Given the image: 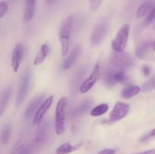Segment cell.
<instances>
[{
	"mask_svg": "<svg viewBox=\"0 0 155 154\" xmlns=\"http://www.w3.org/2000/svg\"><path fill=\"white\" fill-rule=\"evenodd\" d=\"M74 24V18L69 16L64 20L59 32V40L61 45L62 55L65 56L69 51L71 33Z\"/></svg>",
	"mask_w": 155,
	"mask_h": 154,
	"instance_id": "obj_1",
	"label": "cell"
},
{
	"mask_svg": "<svg viewBox=\"0 0 155 154\" xmlns=\"http://www.w3.org/2000/svg\"><path fill=\"white\" fill-rule=\"evenodd\" d=\"M110 62L113 67L125 71L133 67L135 64L133 57L129 53L124 51L112 53L110 57Z\"/></svg>",
	"mask_w": 155,
	"mask_h": 154,
	"instance_id": "obj_2",
	"label": "cell"
},
{
	"mask_svg": "<svg viewBox=\"0 0 155 154\" xmlns=\"http://www.w3.org/2000/svg\"><path fill=\"white\" fill-rule=\"evenodd\" d=\"M130 25L125 24L123 26L116 35V37L112 40L111 47L114 52H122L124 51L127 47L130 36Z\"/></svg>",
	"mask_w": 155,
	"mask_h": 154,
	"instance_id": "obj_3",
	"label": "cell"
},
{
	"mask_svg": "<svg viewBox=\"0 0 155 154\" xmlns=\"http://www.w3.org/2000/svg\"><path fill=\"white\" fill-rule=\"evenodd\" d=\"M68 101L65 97L61 98L58 102L55 110V132L61 135L65 131V109Z\"/></svg>",
	"mask_w": 155,
	"mask_h": 154,
	"instance_id": "obj_4",
	"label": "cell"
},
{
	"mask_svg": "<svg viewBox=\"0 0 155 154\" xmlns=\"http://www.w3.org/2000/svg\"><path fill=\"white\" fill-rule=\"evenodd\" d=\"M30 79H31V71H30V69H27L24 71V74L20 79L19 88H18V91L16 98V106L18 107L21 105V104L24 102L26 97H27Z\"/></svg>",
	"mask_w": 155,
	"mask_h": 154,
	"instance_id": "obj_5",
	"label": "cell"
},
{
	"mask_svg": "<svg viewBox=\"0 0 155 154\" xmlns=\"http://www.w3.org/2000/svg\"><path fill=\"white\" fill-rule=\"evenodd\" d=\"M109 24L107 21H102L97 24L91 36L90 44L92 47H96L102 42L108 32Z\"/></svg>",
	"mask_w": 155,
	"mask_h": 154,
	"instance_id": "obj_6",
	"label": "cell"
},
{
	"mask_svg": "<svg viewBox=\"0 0 155 154\" xmlns=\"http://www.w3.org/2000/svg\"><path fill=\"white\" fill-rule=\"evenodd\" d=\"M130 106L127 103L117 102L111 110L109 116V121L111 122H116L124 119L129 113Z\"/></svg>",
	"mask_w": 155,
	"mask_h": 154,
	"instance_id": "obj_7",
	"label": "cell"
},
{
	"mask_svg": "<svg viewBox=\"0 0 155 154\" xmlns=\"http://www.w3.org/2000/svg\"><path fill=\"white\" fill-rule=\"evenodd\" d=\"M100 75V64L97 63L94 66L92 72H91L90 75L86 79L85 81L81 83L80 87V91L81 93H86L89 91L98 81Z\"/></svg>",
	"mask_w": 155,
	"mask_h": 154,
	"instance_id": "obj_8",
	"label": "cell"
},
{
	"mask_svg": "<svg viewBox=\"0 0 155 154\" xmlns=\"http://www.w3.org/2000/svg\"><path fill=\"white\" fill-rule=\"evenodd\" d=\"M53 100H54V97L52 95L49 96L48 98H47V99H45L42 104H40V106L39 107V108L36 110V113H35L34 116H33V124L34 125H39L42 122V119H43L44 116H45V113L48 111V109L50 108L51 105L52 104Z\"/></svg>",
	"mask_w": 155,
	"mask_h": 154,
	"instance_id": "obj_9",
	"label": "cell"
},
{
	"mask_svg": "<svg viewBox=\"0 0 155 154\" xmlns=\"http://www.w3.org/2000/svg\"><path fill=\"white\" fill-rule=\"evenodd\" d=\"M50 126L48 122L42 124V126L38 129L34 138V146L36 147H41L45 144L49 137Z\"/></svg>",
	"mask_w": 155,
	"mask_h": 154,
	"instance_id": "obj_10",
	"label": "cell"
},
{
	"mask_svg": "<svg viewBox=\"0 0 155 154\" xmlns=\"http://www.w3.org/2000/svg\"><path fill=\"white\" fill-rule=\"evenodd\" d=\"M24 54V47L21 43L17 44L12 54V66L14 72H17L19 69Z\"/></svg>",
	"mask_w": 155,
	"mask_h": 154,
	"instance_id": "obj_11",
	"label": "cell"
},
{
	"mask_svg": "<svg viewBox=\"0 0 155 154\" xmlns=\"http://www.w3.org/2000/svg\"><path fill=\"white\" fill-rule=\"evenodd\" d=\"M44 99V95H39L38 96H36V98H33L30 103L29 104V105L27 106V109L25 110V118L27 119H30L33 116H34L35 113H36V110L39 108V107L40 106L41 103L42 102Z\"/></svg>",
	"mask_w": 155,
	"mask_h": 154,
	"instance_id": "obj_12",
	"label": "cell"
},
{
	"mask_svg": "<svg viewBox=\"0 0 155 154\" xmlns=\"http://www.w3.org/2000/svg\"><path fill=\"white\" fill-rule=\"evenodd\" d=\"M80 51H81V49H80V47L79 46V45H77V46H75L73 48L71 52L70 53L69 55L68 56V57H67V58L64 60L63 63H62V69L65 70V69H70V68L74 64L76 60H77L79 54H80Z\"/></svg>",
	"mask_w": 155,
	"mask_h": 154,
	"instance_id": "obj_13",
	"label": "cell"
},
{
	"mask_svg": "<svg viewBox=\"0 0 155 154\" xmlns=\"http://www.w3.org/2000/svg\"><path fill=\"white\" fill-rule=\"evenodd\" d=\"M36 0H25V8L23 21L25 24L30 22L34 16Z\"/></svg>",
	"mask_w": 155,
	"mask_h": 154,
	"instance_id": "obj_14",
	"label": "cell"
},
{
	"mask_svg": "<svg viewBox=\"0 0 155 154\" xmlns=\"http://www.w3.org/2000/svg\"><path fill=\"white\" fill-rule=\"evenodd\" d=\"M11 95H12L11 88H8L0 94V117L2 116L4 111L5 110L8 103L10 99Z\"/></svg>",
	"mask_w": 155,
	"mask_h": 154,
	"instance_id": "obj_15",
	"label": "cell"
},
{
	"mask_svg": "<svg viewBox=\"0 0 155 154\" xmlns=\"http://www.w3.org/2000/svg\"><path fill=\"white\" fill-rule=\"evenodd\" d=\"M83 143L72 145L70 143H64L58 147L57 150H56V154H69L80 149Z\"/></svg>",
	"mask_w": 155,
	"mask_h": 154,
	"instance_id": "obj_16",
	"label": "cell"
},
{
	"mask_svg": "<svg viewBox=\"0 0 155 154\" xmlns=\"http://www.w3.org/2000/svg\"><path fill=\"white\" fill-rule=\"evenodd\" d=\"M92 102L90 101H86L83 103H82L80 105H79L78 107H76L74 110V111L72 112V117L76 118L78 117V116H81V115L85 114L86 113H87L89 110V109L92 107Z\"/></svg>",
	"mask_w": 155,
	"mask_h": 154,
	"instance_id": "obj_17",
	"label": "cell"
},
{
	"mask_svg": "<svg viewBox=\"0 0 155 154\" xmlns=\"http://www.w3.org/2000/svg\"><path fill=\"white\" fill-rule=\"evenodd\" d=\"M48 52H49V47H48V45H46V44L42 45L38 54H36V57H35L33 64L35 66H39V65L42 64L44 60H45V57L48 55Z\"/></svg>",
	"mask_w": 155,
	"mask_h": 154,
	"instance_id": "obj_18",
	"label": "cell"
},
{
	"mask_svg": "<svg viewBox=\"0 0 155 154\" xmlns=\"http://www.w3.org/2000/svg\"><path fill=\"white\" fill-rule=\"evenodd\" d=\"M140 91L141 88L139 86L130 85L125 88L121 91V96L124 99H130V98H132L136 96V95H137L140 92Z\"/></svg>",
	"mask_w": 155,
	"mask_h": 154,
	"instance_id": "obj_19",
	"label": "cell"
},
{
	"mask_svg": "<svg viewBox=\"0 0 155 154\" xmlns=\"http://www.w3.org/2000/svg\"><path fill=\"white\" fill-rule=\"evenodd\" d=\"M154 1H146L144 3H142L139 8H138L137 11H136V17L139 18H142V17L145 16L149 12V11L154 7Z\"/></svg>",
	"mask_w": 155,
	"mask_h": 154,
	"instance_id": "obj_20",
	"label": "cell"
},
{
	"mask_svg": "<svg viewBox=\"0 0 155 154\" xmlns=\"http://www.w3.org/2000/svg\"><path fill=\"white\" fill-rule=\"evenodd\" d=\"M11 154H31V151L27 145L24 144L23 142L18 141L12 149Z\"/></svg>",
	"mask_w": 155,
	"mask_h": 154,
	"instance_id": "obj_21",
	"label": "cell"
},
{
	"mask_svg": "<svg viewBox=\"0 0 155 154\" xmlns=\"http://www.w3.org/2000/svg\"><path fill=\"white\" fill-rule=\"evenodd\" d=\"M128 75L126 73L125 70L119 69L114 68V79L115 82L117 83H124L128 80Z\"/></svg>",
	"mask_w": 155,
	"mask_h": 154,
	"instance_id": "obj_22",
	"label": "cell"
},
{
	"mask_svg": "<svg viewBox=\"0 0 155 154\" xmlns=\"http://www.w3.org/2000/svg\"><path fill=\"white\" fill-rule=\"evenodd\" d=\"M11 137V126L8 124L3 125L1 130V134H0V139L3 144H6L8 143Z\"/></svg>",
	"mask_w": 155,
	"mask_h": 154,
	"instance_id": "obj_23",
	"label": "cell"
},
{
	"mask_svg": "<svg viewBox=\"0 0 155 154\" xmlns=\"http://www.w3.org/2000/svg\"><path fill=\"white\" fill-rule=\"evenodd\" d=\"M109 107L107 104H101L94 107L90 112V115L92 116H100L104 114L108 110Z\"/></svg>",
	"mask_w": 155,
	"mask_h": 154,
	"instance_id": "obj_24",
	"label": "cell"
},
{
	"mask_svg": "<svg viewBox=\"0 0 155 154\" xmlns=\"http://www.w3.org/2000/svg\"><path fill=\"white\" fill-rule=\"evenodd\" d=\"M114 68H110L106 71L105 75H104V82L108 87H112L116 85L114 79Z\"/></svg>",
	"mask_w": 155,
	"mask_h": 154,
	"instance_id": "obj_25",
	"label": "cell"
},
{
	"mask_svg": "<svg viewBox=\"0 0 155 154\" xmlns=\"http://www.w3.org/2000/svg\"><path fill=\"white\" fill-rule=\"evenodd\" d=\"M85 75V69H80L78 71H77V72L75 73V75H74V78L72 79V87L74 88H77V85H78L80 83H82V79H83V75ZM81 85V84H80Z\"/></svg>",
	"mask_w": 155,
	"mask_h": 154,
	"instance_id": "obj_26",
	"label": "cell"
},
{
	"mask_svg": "<svg viewBox=\"0 0 155 154\" xmlns=\"http://www.w3.org/2000/svg\"><path fill=\"white\" fill-rule=\"evenodd\" d=\"M150 46V44L148 42H145L141 44L136 49V56L139 58H144L145 55L148 51V48Z\"/></svg>",
	"mask_w": 155,
	"mask_h": 154,
	"instance_id": "obj_27",
	"label": "cell"
},
{
	"mask_svg": "<svg viewBox=\"0 0 155 154\" xmlns=\"http://www.w3.org/2000/svg\"><path fill=\"white\" fill-rule=\"evenodd\" d=\"M155 88V75H153L151 78H150L148 81L144 83L142 86V91L148 92L151 90H154Z\"/></svg>",
	"mask_w": 155,
	"mask_h": 154,
	"instance_id": "obj_28",
	"label": "cell"
},
{
	"mask_svg": "<svg viewBox=\"0 0 155 154\" xmlns=\"http://www.w3.org/2000/svg\"><path fill=\"white\" fill-rule=\"evenodd\" d=\"M155 18V5H154V7L149 11V12L148 13V15L146 16L145 19L143 21V24L145 27H147V26L150 25V24L152 23V21H154V19Z\"/></svg>",
	"mask_w": 155,
	"mask_h": 154,
	"instance_id": "obj_29",
	"label": "cell"
},
{
	"mask_svg": "<svg viewBox=\"0 0 155 154\" xmlns=\"http://www.w3.org/2000/svg\"><path fill=\"white\" fill-rule=\"evenodd\" d=\"M8 5L5 1H0V19L2 18L8 11Z\"/></svg>",
	"mask_w": 155,
	"mask_h": 154,
	"instance_id": "obj_30",
	"label": "cell"
},
{
	"mask_svg": "<svg viewBox=\"0 0 155 154\" xmlns=\"http://www.w3.org/2000/svg\"><path fill=\"white\" fill-rule=\"evenodd\" d=\"M103 0H89V4H90V8L92 10L95 11L101 5Z\"/></svg>",
	"mask_w": 155,
	"mask_h": 154,
	"instance_id": "obj_31",
	"label": "cell"
},
{
	"mask_svg": "<svg viewBox=\"0 0 155 154\" xmlns=\"http://www.w3.org/2000/svg\"><path fill=\"white\" fill-rule=\"evenodd\" d=\"M155 137V128L154 129H153L151 132L148 133V134H146V135H145L144 137H142V138H141L140 141H142V142L145 141V140H146L147 139L150 138V137Z\"/></svg>",
	"mask_w": 155,
	"mask_h": 154,
	"instance_id": "obj_32",
	"label": "cell"
},
{
	"mask_svg": "<svg viewBox=\"0 0 155 154\" xmlns=\"http://www.w3.org/2000/svg\"><path fill=\"white\" fill-rule=\"evenodd\" d=\"M116 150L113 149H104L100 151L98 154H115Z\"/></svg>",
	"mask_w": 155,
	"mask_h": 154,
	"instance_id": "obj_33",
	"label": "cell"
},
{
	"mask_svg": "<svg viewBox=\"0 0 155 154\" xmlns=\"http://www.w3.org/2000/svg\"><path fill=\"white\" fill-rule=\"evenodd\" d=\"M142 72H143L144 75L148 76L151 73V69H150V67L148 66H144L142 67Z\"/></svg>",
	"mask_w": 155,
	"mask_h": 154,
	"instance_id": "obj_34",
	"label": "cell"
},
{
	"mask_svg": "<svg viewBox=\"0 0 155 154\" xmlns=\"http://www.w3.org/2000/svg\"><path fill=\"white\" fill-rule=\"evenodd\" d=\"M135 154H155V149H150V150L145 151V152H138V153Z\"/></svg>",
	"mask_w": 155,
	"mask_h": 154,
	"instance_id": "obj_35",
	"label": "cell"
},
{
	"mask_svg": "<svg viewBox=\"0 0 155 154\" xmlns=\"http://www.w3.org/2000/svg\"><path fill=\"white\" fill-rule=\"evenodd\" d=\"M56 0H45V2H46V4H48V5H51V4H53V3L54 2H55Z\"/></svg>",
	"mask_w": 155,
	"mask_h": 154,
	"instance_id": "obj_36",
	"label": "cell"
},
{
	"mask_svg": "<svg viewBox=\"0 0 155 154\" xmlns=\"http://www.w3.org/2000/svg\"><path fill=\"white\" fill-rule=\"evenodd\" d=\"M151 47H152L153 50L155 51V40L152 42V44H151Z\"/></svg>",
	"mask_w": 155,
	"mask_h": 154,
	"instance_id": "obj_37",
	"label": "cell"
}]
</instances>
